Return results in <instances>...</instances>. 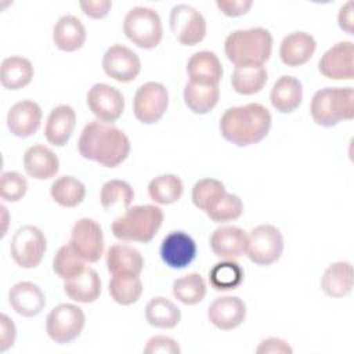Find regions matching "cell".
I'll use <instances>...</instances> for the list:
<instances>
[{
	"label": "cell",
	"mask_w": 354,
	"mask_h": 354,
	"mask_svg": "<svg viewBox=\"0 0 354 354\" xmlns=\"http://www.w3.org/2000/svg\"><path fill=\"white\" fill-rule=\"evenodd\" d=\"M17 337V328L14 321L6 315H0V351L4 353L14 346Z\"/></svg>",
	"instance_id": "7dc6e473"
},
{
	"label": "cell",
	"mask_w": 354,
	"mask_h": 354,
	"mask_svg": "<svg viewBox=\"0 0 354 354\" xmlns=\"http://www.w3.org/2000/svg\"><path fill=\"white\" fill-rule=\"evenodd\" d=\"M253 6L252 0H217L216 7L227 17L245 15Z\"/></svg>",
	"instance_id": "bcb514c9"
},
{
	"label": "cell",
	"mask_w": 354,
	"mask_h": 354,
	"mask_svg": "<svg viewBox=\"0 0 354 354\" xmlns=\"http://www.w3.org/2000/svg\"><path fill=\"white\" fill-rule=\"evenodd\" d=\"M354 43L342 40L329 47L319 58L318 71L330 80L354 79Z\"/></svg>",
	"instance_id": "5bb4252c"
},
{
	"label": "cell",
	"mask_w": 354,
	"mask_h": 354,
	"mask_svg": "<svg viewBox=\"0 0 354 354\" xmlns=\"http://www.w3.org/2000/svg\"><path fill=\"white\" fill-rule=\"evenodd\" d=\"M69 243L86 263H97L104 254L101 225L88 217L79 218L72 227Z\"/></svg>",
	"instance_id": "7c38bea8"
},
{
	"label": "cell",
	"mask_w": 354,
	"mask_h": 354,
	"mask_svg": "<svg viewBox=\"0 0 354 354\" xmlns=\"http://www.w3.org/2000/svg\"><path fill=\"white\" fill-rule=\"evenodd\" d=\"M184 192V184L176 174H159L148 184V195L158 205L176 203Z\"/></svg>",
	"instance_id": "e575fe53"
},
{
	"label": "cell",
	"mask_w": 354,
	"mask_h": 354,
	"mask_svg": "<svg viewBox=\"0 0 354 354\" xmlns=\"http://www.w3.org/2000/svg\"><path fill=\"white\" fill-rule=\"evenodd\" d=\"M163 212L156 205L130 206L111 225L115 238L124 242H151L163 223Z\"/></svg>",
	"instance_id": "277c9868"
},
{
	"label": "cell",
	"mask_w": 354,
	"mask_h": 354,
	"mask_svg": "<svg viewBox=\"0 0 354 354\" xmlns=\"http://www.w3.org/2000/svg\"><path fill=\"white\" fill-rule=\"evenodd\" d=\"M134 199V191L127 181L108 180L102 184L100 191V202L105 210L113 207H130Z\"/></svg>",
	"instance_id": "f35d334b"
},
{
	"label": "cell",
	"mask_w": 354,
	"mask_h": 354,
	"mask_svg": "<svg viewBox=\"0 0 354 354\" xmlns=\"http://www.w3.org/2000/svg\"><path fill=\"white\" fill-rule=\"evenodd\" d=\"M86 267V261L75 252L69 242L62 245L53 257V270L64 281L77 275Z\"/></svg>",
	"instance_id": "60d3db41"
},
{
	"label": "cell",
	"mask_w": 354,
	"mask_h": 354,
	"mask_svg": "<svg viewBox=\"0 0 354 354\" xmlns=\"http://www.w3.org/2000/svg\"><path fill=\"white\" fill-rule=\"evenodd\" d=\"M230 62L236 66H263L272 53V35L261 26L236 29L224 41Z\"/></svg>",
	"instance_id": "3957f363"
},
{
	"label": "cell",
	"mask_w": 354,
	"mask_h": 354,
	"mask_svg": "<svg viewBox=\"0 0 354 354\" xmlns=\"http://www.w3.org/2000/svg\"><path fill=\"white\" fill-rule=\"evenodd\" d=\"M84 324L86 315L79 306L61 303L48 313L46 319V332L53 342L66 344L80 336Z\"/></svg>",
	"instance_id": "52a82bcc"
},
{
	"label": "cell",
	"mask_w": 354,
	"mask_h": 354,
	"mask_svg": "<svg viewBox=\"0 0 354 354\" xmlns=\"http://www.w3.org/2000/svg\"><path fill=\"white\" fill-rule=\"evenodd\" d=\"M130 149V140L123 130L100 120L88 122L77 141V151L84 159L105 167H116L123 163Z\"/></svg>",
	"instance_id": "6da1fadb"
},
{
	"label": "cell",
	"mask_w": 354,
	"mask_h": 354,
	"mask_svg": "<svg viewBox=\"0 0 354 354\" xmlns=\"http://www.w3.org/2000/svg\"><path fill=\"white\" fill-rule=\"evenodd\" d=\"M283 253L282 232L272 224H260L248 234L246 253L257 266H270L279 260Z\"/></svg>",
	"instance_id": "9c48e42d"
},
{
	"label": "cell",
	"mask_w": 354,
	"mask_h": 354,
	"mask_svg": "<svg viewBox=\"0 0 354 354\" xmlns=\"http://www.w3.org/2000/svg\"><path fill=\"white\" fill-rule=\"evenodd\" d=\"M76 127V112L71 105L61 104L53 108L44 126L46 140L55 147H64Z\"/></svg>",
	"instance_id": "7402d4cb"
},
{
	"label": "cell",
	"mask_w": 354,
	"mask_h": 354,
	"mask_svg": "<svg viewBox=\"0 0 354 354\" xmlns=\"http://www.w3.org/2000/svg\"><path fill=\"white\" fill-rule=\"evenodd\" d=\"M268 80L266 66H236L231 75V86L235 93L253 95L263 90Z\"/></svg>",
	"instance_id": "d6a6232c"
},
{
	"label": "cell",
	"mask_w": 354,
	"mask_h": 354,
	"mask_svg": "<svg viewBox=\"0 0 354 354\" xmlns=\"http://www.w3.org/2000/svg\"><path fill=\"white\" fill-rule=\"evenodd\" d=\"M28 192V181L18 171H4L0 177V196L6 202H18Z\"/></svg>",
	"instance_id": "7bdbcfd3"
},
{
	"label": "cell",
	"mask_w": 354,
	"mask_h": 354,
	"mask_svg": "<svg viewBox=\"0 0 354 354\" xmlns=\"http://www.w3.org/2000/svg\"><path fill=\"white\" fill-rule=\"evenodd\" d=\"M317 50V41L313 35L301 30L286 35L279 44L281 61L292 68L307 64Z\"/></svg>",
	"instance_id": "44dd1931"
},
{
	"label": "cell",
	"mask_w": 354,
	"mask_h": 354,
	"mask_svg": "<svg viewBox=\"0 0 354 354\" xmlns=\"http://www.w3.org/2000/svg\"><path fill=\"white\" fill-rule=\"evenodd\" d=\"M225 187L220 180L216 178H202L196 181L192 187L191 199L192 203L203 210L205 213L217 203V201L225 194Z\"/></svg>",
	"instance_id": "ab89813d"
},
{
	"label": "cell",
	"mask_w": 354,
	"mask_h": 354,
	"mask_svg": "<svg viewBox=\"0 0 354 354\" xmlns=\"http://www.w3.org/2000/svg\"><path fill=\"white\" fill-rule=\"evenodd\" d=\"M24 170L35 180H48L58 173L59 159L48 147L35 144L24 153Z\"/></svg>",
	"instance_id": "603a6c76"
},
{
	"label": "cell",
	"mask_w": 354,
	"mask_h": 354,
	"mask_svg": "<svg viewBox=\"0 0 354 354\" xmlns=\"http://www.w3.org/2000/svg\"><path fill=\"white\" fill-rule=\"evenodd\" d=\"M272 124L270 111L257 102L231 106L220 118L221 136L236 147H249L267 137Z\"/></svg>",
	"instance_id": "7a4b0ae2"
},
{
	"label": "cell",
	"mask_w": 354,
	"mask_h": 354,
	"mask_svg": "<svg viewBox=\"0 0 354 354\" xmlns=\"http://www.w3.org/2000/svg\"><path fill=\"white\" fill-rule=\"evenodd\" d=\"M313 120L322 127H333L354 116L353 87H325L318 90L310 104Z\"/></svg>",
	"instance_id": "5b68a950"
},
{
	"label": "cell",
	"mask_w": 354,
	"mask_h": 354,
	"mask_svg": "<svg viewBox=\"0 0 354 354\" xmlns=\"http://www.w3.org/2000/svg\"><path fill=\"white\" fill-rule=\"evenodd\" d=\"M303 100V86L299 79L290 75H282L272 86L270 101L274 109L281 113L296 111Z\"/></svg>",
	"instance_id": "83f0119b"
},
{
	"label": "cell",
	"mask_w": 354,
	"mask_h": 354,
	"mask_svg": "<svg viewBox=\"0 0 354 354\" xmlns=\"http://www.w3.org/2000/svg\"><path fill=\"white\" fill-rule=\"evenodd\" d=\"M183 97L191 112L205 115L217 105L220 98V87L218 84H199L188 80L184 86Z\"/></svg>",
	"instance_id": "4dcf8cb0"
},
{
	"label": "cell",
	"mask_w": 354,
	"mask_h": 354,
	"mask_svg": "<svg viewBox=\"0 0 354 354\" xmlns=\"http://www.w3.org/2000/svg\"><path fill=\"white\" fill-rule=\"evenodd\" d=\"M64 292L76 303H94L101 295V279L98 272L91 267H86L82 272L64 282Z\"/></svg>",
	"instance_id": "d4e9b609"
},
{
	"label": "cell",
	"mask_w": 354,
	"mask_h": 354,
	"mask_svg": "<svg viewBox=\"0 0 354 354\" xmlns=\"http://www.w3.org/2000/svg\"><path fill=\"white\" fill-rule=\"evenodd\" d=\"M50 195L62 207H76L86 198V187L73 176H61L53 181Z\"/></svg>",
	"instance_id": "836d02e7"
},
{
	"label": "cell",
	"mask_w": 354,
	"mask_h": 354,
	"mask_svg": "<svg viewBox=\"0 0 354 354\" xmlns=\"http://www.w3.org/2000/svg\"><path fill=\"white\" fill-rule=\"evenodd\" d=\"M142 351L145 354H180L181 347L173 337L156 335L148 339Z\"/></svg>",
	"instance_id": "ee69618b"
},
{
	"label": "cell",
	"mask_w": 354,
	"mask_h": 354,
	"mask_svg": "<svg viewBox=\"0 0 354 354\" xmlns=\"http://www.w3.org/2000/svg\"><path fill=\"white\" fill-rule=\"evenodd\" d=\"M207 318L217 329L232 330L243 324L246 318V304L238 296L216 297L209 304Z\"/></svg>",
	"instance_id": "e0dca14e"
},
{
	"label": "cell",
	"mask_w": 354,
	"mask_h": 354,
	"mask_svg": "<svg viewBox=\"0 0 354 354\" xmlns=\"http://www.w3.org/2000/svg\"><path fill=\"white\" fill-rule=\"evenodd\" d=\"M123 32L137 47L152 50L159 46L163 36L162 19L153 8L137 6L124 15Z\"/></svg>",
	"instance_id": "8992f818"
},
{
	"label": "cell",
	"mask_w": 354,
	"mask_h": 354,
	"mask_svg": "<svg viewBox=\"0 0 354 354\" xmlns=\"http://www.w3.org/2000/svg\"><path fill=\"white\" fill-rule=\"evenodd\" d=\"M289 343L281 337H267L256 348L257 354H292Z\"/></svg>",
	"instance_id": "c3c4849f"
},
{
	"label": "cell",
	"mask_w": 354,
	"mask_h": 354,
	"mask_svg": "<svg viewBox=\"0 0 354 354\" xmlns=\"http://www.w3.org/2000/svg\"><path fill=\"white\" fill-rule=\"evenodd\" d=\"M322 292L333 299L347 296L353 290V266L350 261L332 263L321 278Z\"/></svg>",
	"instance_id": "f546056e"
},
{
	"label": "cell",
	"mask_w": 354,
	"mask_h": 354,
	"mask_svg": "<svg viewBox=\"0 0 354 354\" xmlns=\"http://www.w3.org/2000/svg\"><path fill=\"white\" fill-rule=\"evenodd\" d=\"M86 102L97 120L116 122L124 111V97L120 90L106 83L93 84L86 95Z\"/></svg>",
	"instance_id": "4fadbf2b"
},
{
	"label": "cell",
	"mask_w": 354,
	"mask_h": 354,
	"mask_svg": "<svg viewBox=\"0 0 354 354\" xmlns=\"http://www.w3.org/2000/svg\"><path fill=\"white\" fill-rule=\"evenodd\" d=\"M337 24L342 30L348 35H354V1L348 0L344 3L337 14Z\"/></svg>",
	"instance_id": "681fc988"
},
{
	"label": "cell",
	"mask_w": 354,
	"mask_h": 354,
	"mask_svg": "<svg viewBox=\"0 0 354 354\" xmlns=\"http://www.w3.org/2000/svg\"><path fill=\"white\" fill-rule=\"evenodd\" d=\"M243 213V203L235 194L225 192L214 206H212L206 216L214 223H228L238 220Z\"/></svg>",
	"instance_id": "b9f144b4"
},
{
	"label": "cell",
	"mask_w": 354,
	"mask_h": 354,
	"mask_svg": "<svg viewBox=\"0 0 354 354\" xmlns=\"http://www.w3.org/2000/svg\"><path fill=\"white\" fill-rule=\"evenodd\" d=\"M79 7L86 17L91 19H102L109 14L112 8V1L111 0H83L79 3Z\"/></svg>",
	"instance_id": "f6af8a7d"
},
{
	"label": "cell",
	"mask_w": 354,
	"mask_h": 354,
	"mask_svg": "<svg viewBox=\"0 0 354 354\" xmlns=\"http://www.w3.org/2000/svg\"><path fill=\"white\" fill-rule=\"evenodd\" d=\"M35 75L32 62L21 55H11L1 61L0 82L7 90H21L26 87Z\"/></svg>",
	"instance_id": "f1b7e54d"
},
{
	"label": "cell",
	"mask_w": 354,
	"mask_h": 354,
	"mask_svg": "<svg viewBox=\"0 0 354 354\" xmlns=\"http://www.w3.org/2000/svg\"><path fill=\"white\" fill-rule=\"evenodd\" d=\"M169 106V91L159 82L141 84L133 98V113L144 124H152L162 119Z\"/></svg>",
	"instance_id": "30bf717a"
},
{
	"label": "cell",
	"mask_w": 354,
	"mask_h": 354,
	"mask_svg": "<svg viewBox=\"0 0 354 354\" xmlns=\"http://www.w3.org/2000/svg\"><path fill=\"white\" fill-rule=\"evenodd\" d=\"M108 290L113 301L120 306H131L137 303L142 295V282L140 275L120 274L112 275Z\"/></svg>",
	"instance_id": "d590c367"
},
{
	"label": "cell",
	"mask_w": 354,
	"mask_h": 354,
	"mask_svg": "<svg viewBox=\"0 0 354 354\" xmlns=\"http://www.w3.org/2000/svg\"><path fill=\"white\" fill-rule=\"evenodd\" d=\"M248 234L235 225L216 228L210 235V249L221 260H236L246 253Z\"/></svg>",
	"instance_id": "ffe728a7"
},
{
	"label": "cell",
	"mask_w": 354,
	"mask_h": 354,
	"mask_svg": "<svg viewBox=\"0 0 354 354\" xmlns=\"http://www.w3.org/2000/svg\"><path fill=\"white\" fill-rule=\"evenodd\" d=\"M47 250V239L44 232L36 225L19 227L10 242V254L15 264L22 268L37 267Z\"/></svg>",
	"instance_id": "ba28073f"
},
{
	"label": "cell",
	"mask_w": 354,
	"mask_h": 354,
	"mask_svg": "<svg viewBox=\"0 0 354 354\" xmlns=\"http://www.w3.org/2000/svg\"><path fill=\"white\" fill-rule=\"evenodd\" d=\"M41 108L32 100L15 102L7 112V127L15 137H32L41 124Z\"/></svg>",
	"instance_id": "ac0fdd59"
},
{
	"label": "cell",
	"mask_w": 354,
	"mask_h": 354,
	"mask_svg": "<svg viewBox=\"0 0 354 354\" xmlns=\"http://www.w3.org/2000/svg\"><path fill=\"white\" fill-rule=\"evenodd\" d=\"M162 261L173 268L181 270L188 267L196 257V243L191 235L184 231L169 232L160 243Z\"/></svg>",
	"instance_id": "2e32d148"
},
{
	"label": "cell",
	"mask_w": 354,
	"mask_h": 354,
	"mask_svg": "<svg viewBox=\"0 0 354 354\" xmlns=\"http://www.w3.org/2000/svg\"><path fill=\"white\" fill-rule=\"evenodd\" d=\"M145 319L151 326L173 329L181 321V310L163 296L152 297L145 306Z\"/></svg>",
	"instance_id": "1f68e13d"
},
{
	"label": "cell",
	"mask_w": 354,
	"mask_h": 354,
	"mask_svg": "<svg viewBox=\"0 0 354 354\" xmlns=\"http://www.w3.org/2000/svg\"><path fill=\"white\" fill-rule=\"evenodd\" d=\"M106 268L112 275H140L144 268V257L136 248L126 243L111 245L105 256Z\"/></svg>",
	"instance_id": "4316f807"
},
{
	"label": "cell",
	"mask_w": 354,
	"mask_h": 354,
	"mask_svg": "<svg viewBox=\"0 0 354 354\" xmlns=\"http://www.w3.org/2000/svg\"><path fill=\"white\" fill-rule=\"evenodd\" d=\"M223 65L216 53L202 50L191 55L187 62L189 82L199 84H218L223 77Z\"/></svg>",
	"instance_id": "cb8c5ba5"
},
{
	"label": "cell",
	"mask_w": 354,
	"mask_h": 354,
	"mask_svg": "<svg viewBox=\"0 0 354 354\" xmlns=\"http://www.w3.org/2000/svg\"><path fill=\"white\" fill-rule=\"evenodd\" d=\"M170 29L174 37L184 46H195L206 36V19L201 11L189 4H177L171 8Z\"/></svg>",
	"instance_id": "8fae6325"
},
{
	"label": "cell",
	"mask_w": 354,
	"mask_h": 354,
	"mask_svg": "<svg viewBox=\"0 0 354 354\" xmlns=\"http://www.w3.org/2000/svg\"><path fill=\"white\" fill-rule=\"evenodd\" d=\"M102 69L111 79L119 83H129L141 72V59L131 48L123 44H113L102 57Z\"/></svg>",
	"instance_id": "9a60e30c"
},
{
	"label": "cell",
	"mask_w": 354,
	"mask_h": 354,
	"mask_svg": "<svg viewBox=\"0 0 354 354\" xmlns=\"http://www.w3.org/2000/svg\"><path fill=\"white\" fill-rule=\"evenodd\" d=\"M1 209V213H3V221H4V227H3V232H1V236H4L7 234V217H8V212H7V207L4 205L0 206Z\"/></svg>",
	"instance_id": "f907efd6"
},
{
	"label": "cell",
	"mask_w": 354,
	"mask_h": 354,
	"mask_svg": "<svg viewBox=\"0 0 354 354\" xmlns=\"http://www.w3.org/2000/svg\"><path fill=\"white\" fill-rule=\"evenodd\" d=\"M8 303L11 308L22 317H36L46 307L44 292L33 282L21 281L8 290Z\"/></svg>",
	"instance_id": "d6986e66"
},
{
	"label": "cell",
	"mask_w": 354,
	"mask_h": 354,
	"mask_svg": "<svg viewBox=\"0 0 354 354\" xmlns=\"http://www.w3.org/2000/svg\"><path fill=\"white\" fill-rule=\"evenodd\" d=\"M173 296L183 304L195 306L206 296V282L198 272H189L173 282Z\"/></svg>",
	"instance_id": "74e56055"
},
{
	"label": "cell",
	"mask_w": 354,
	"mask_h": 354,
	"mask_svg": "<svg viewBox=\"0 0 354 354\" xmlns=\"http://www.w3.org/2000/svg\"><path fill=\"white\" fill-rule=\"evenodd\" d=\"M243 281V270L235 260H221L209 271V282L216 290L236 289Z\"/></svg>",
	"instance_id": "8d00e7d4"
},
{
	"label": "cell",
	"mask_w": 354,
	"mask_h": 354,
	"mask_svg": "<svg viewBox=\"0 0 354 354\" xmlns=\"http://www.w3.org/2000/svg\"><path fill=\"white\" fill-rule=\"evenodd\" d=\"M86 28L75 15H62L53 28V41L55 47L65 53H73L83 47L86 41Z\"/></svg>",
	"instance_id": "484cf974"
}]
</instances>
